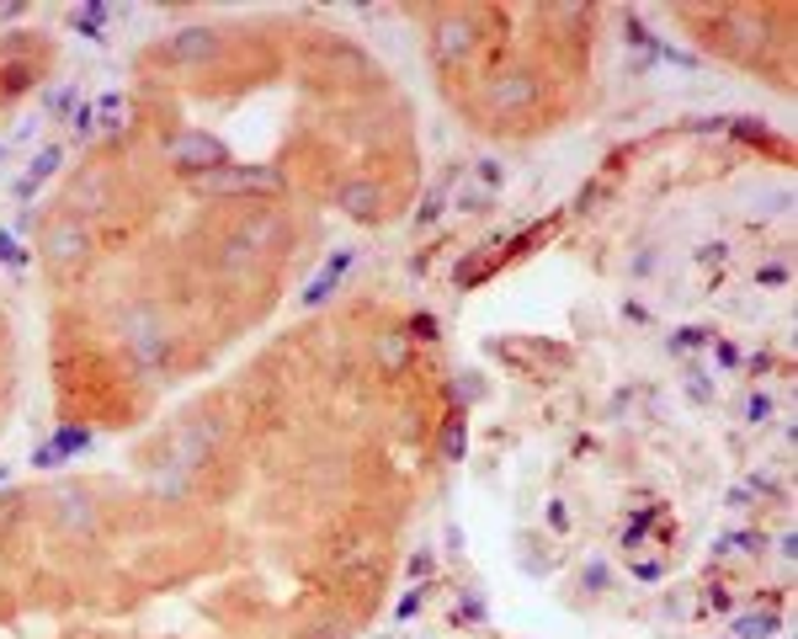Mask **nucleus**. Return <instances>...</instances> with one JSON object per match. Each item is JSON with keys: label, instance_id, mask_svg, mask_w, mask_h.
Masks as SVG:
<instances>
[{"label": "nucleus", "instance_id": "obj_1", "mask_svg": "<svg viewBox=\"0 0 798 639\" xmlns=\"http://www.w3.org/2000/svg\"><path fill=\"white\" fill-rule=\"evenodd\" d=\"M469 48H474V27H469V16H442L437 38H432V59L447 70V65L469 59Z\"/></svg>", "mask_w": 798, "mask_h": 639}, {"label": "nucleus", "instance_id": "obj_2", "mask_svg": "<svg viewBox=\"0 0 798 639\" xmlns=\"http://www.w3.org/2000/svg\"><path fill=\"white\" fill-rule=\"evenodd\" d=\"M490 102H495V113H521V107L538 102V80L532 75H501L490 85Z\"/></svg>", "mask_w": 798, "mask_h": 639}, {"label": "nucleus", "instance_id": "obj_3", "mask_svg": "<svg viewBox=\"0 0 798 639\" xmlns=\"http://www.w3.org/2000/svg\"><path fill=\"white\" fill-rule=\"evenodd\" d=\"M718 549H766L756 533H729V538H718Z\"/></svg>", "mask_w": 798, "mask_h": 639}]
</instances>
